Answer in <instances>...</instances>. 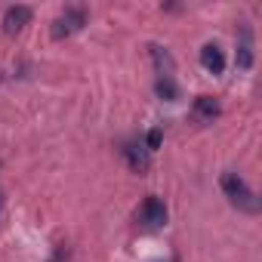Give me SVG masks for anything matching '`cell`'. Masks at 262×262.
<instances>
[{
	"mask_svg": "<svg viewBox=\"0 0 262 262\" xmlns=\"http://www.w3.org/2000/svg\"><path fill=\"white\" fill-rule=\"evenodd\" d=\"M86 22H90L86 7H65V10L53 19L50 34H53V40H65V37H74L77 31H83Z\"/></svg>",
	"mask_w": 262,
	"mask_h": 262,
	"instance_id": "7a4b0ae2",
	"label": "cell"
},
{
	"mask_svg": "<svg viewBox=\"0 0 262 262\" xmlns=\"http://www.w3.org/2000/svg\"><path fill=\"white\" fill-rule=\"evenodd\" d=\"M31 7H25V4H16V7H7V13H4V34H19V31H25V25L31 22Z\"/></svg>",
	"mask_w": 262,
	"mask_h": 262,
	"instance_id": "8992f818",
	"label": "cell"
},
{
	"mask_svg": "<svg viewBox=\"0 0 262 262\" xmlns=\"http://www.w3.org/2000/svg\"><path fill=\"white\" fill-rule=\"evenodd\" d=\"M120 155H123V161L129 164V170H133V173H148L151 155H148V148H145L142 142H123Z\"/></svg>",
	"mask_w": 262,
	"mask_h": 262,
	"instance_id": "5b68a950",
	"label": "cell"
},
{
	"mask_svg": "<svg viewBox=\"0 0 262 262\" xmlns=\"http://www.w3.org/2000/svg\"><path fill=\"white\" fill-rule=\"evenodd\" d=\"M201 68L207 74H222L225 71V53L219 43H204L201 47Z\"/></svg>",
	"mask_w": 262,
	"mask_h": 262,
	"instance_id": "52a82bcc",
	"label": "cell"
},
{
	"mask_svg": "<svg viewBox=\"0 0 262 262\" xmlns=\"http://www.w3.org/2000/svg\"><path fill=\"white\" fill-rule=\"evenodd\" d=\"M253 59H256V50H253V28L247 22L237 25V50H234V62L241 71H250L253 68Z\"/></svg>",
	"mask_w": 262,
	"mask_h": 262,
	"instance_id": "277c9868",
	"label": "cell"
},
{
	"mask_svg": "<svg viewBox=\"0 0 262 262\" xmlns=\"http://www.w3.org/2000/svg\"><path fill=\"white\" fill-rule=\"evenodd\" d=\"M155 93H158V99H164V102H176V99L182 96V90H179L176 77H158Z\"/></svg>",
	"mask_w": 262,
	"mask_h": 262,
	"instance_id": "30bf717a",
	"label": "cell"
},
{
	"mask_svg": "<svg viewBox=\"0 0 262 262\" xmlns=\"http://www.w3.org/2000/svg\"><path fill=\"white\" fill-rule=\"evenodd\" d=\"M0 216H4V191H0Z\"/></svg>",
	"mask_w": 262,
	"mask_h": 262,
	"instance_id": "7c38bea8",
	"label": "cell"
},
{
	"mask_svg": "<svg viewBox=\"0 0 262 262\" xmlns=\"http://www.w3.org/2000/svg\"><path fill=\"white\" fill-rule=\"evenodd\" d=\"M139 222L142 228H164L167 225V204L155 194H148L139 207Z\"/></svg>",
	"mask_w": 262,
	"mask_h": 262,
	"instance_id": "3957f363",
	"label": "cell"
},
{
	"mask_svg": "<svg viewBox=\"0 0 262 262\" xmlns=\"http://www.w3.org/2000/svg\"><path fill=\"white\" fill-rule=\"evenodd\" d=\"M161 142H164V133H161V129H148V136H145V142H142V145H145V148H148V155H151V151H158V148H161Z\"/></svg>",
	"mask_w": 262,
	"mask_h": 262,
	"instance_id": "8fae6325",
	"label": "cell"
},
{
	"mask_svg": "<svg viewBox=\"0 0 262 262\" xmlns=\"http://www.w3.org/2000/svg\"><path fill=\"white\" fill-rule=\"evenodd\" d=\"M191 111H194V117L198 120H204V123H213L216 117H219V102L213 99V96H198L194 99V105H191Z\"/></svg>",
	"mask_w": 262,
	"mask_h": 262,
	"instance_id": "ba28073f",
	"label": "cell"
},
{
	"mask_svg": "<svg viewBox=\"0 0 262 262\" xmlns=\"http://www.w3.org/2000/svg\"><path fill=\"white\" fill-rule=\"evenodd\" d=\"M219 188H222V194L228 198V204H231V207H237L241 213L256 216V213L262 210V204H259L256 191H253V188L244 182V176H237L234 170H225V173L219 176Z\"/></svg>",
	"mask_w": 262,
	"mask_h": 262,
	"instance_id": "6da1fadb",
	"label": "cell"
},
{
	"mask_svg": "<svg viewBox=\"0 0 262 262\" xmlns=\"http://www.w3.org/2000/svg\"><path fill=\"white\" fill-rule=\"evenodd\" d=\"M148 50H151L155 68H158V77H173V74H176V62H173V56H170L164 47H158V43H151Z\"/></svg>",
	"mask_w": 262,
	"mask_h": 262,
	"instance_id": "9c48e42d",
	"label": "cell"
}]
</instances>
